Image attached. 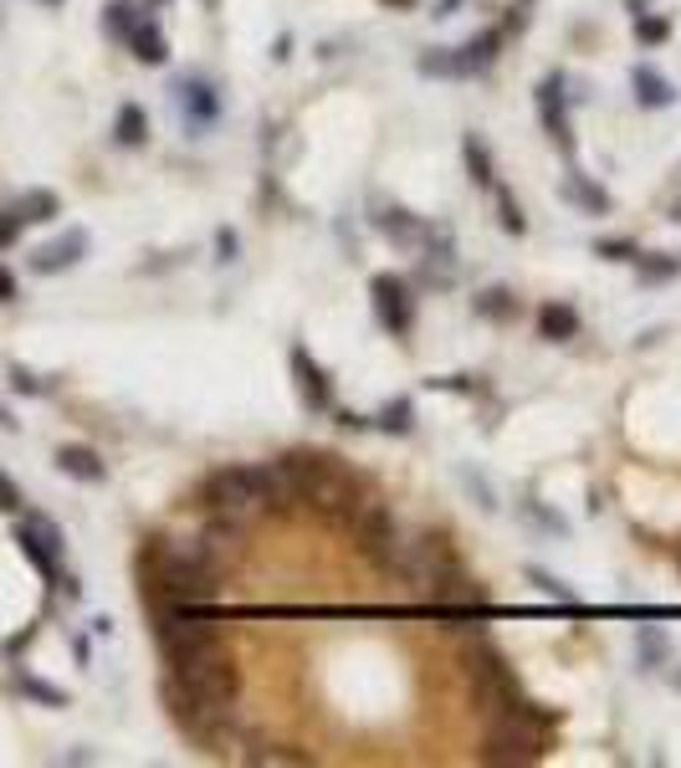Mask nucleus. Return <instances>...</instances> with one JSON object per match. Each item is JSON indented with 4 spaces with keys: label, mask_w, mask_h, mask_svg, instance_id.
I'll use <instances>...</instances> for the list:
<instances>
[{
    "label": "nucleus",
    "mask_w": 681,
    "mask_h": 768,
    "mask_svg": "<svg viewBox=\"0 0 681 768\" xmlns=\"http://www.w3.org/2000/svg\"><path fill=\"white\" fill-rule=\"evenodd\" d=\"M15 231H21V221H15V210H0V246H11Z\"/></svg>",
    "instance_id": "nucleus-33"
},
{
    "label": "nucleus",
    "mask_w": 681,
    "mask_h": 768,
    "mask_svg": "<svg viewBox=\"0 0 681 768\" xmlns=\"http://www.w3.org/2000/svg\"><path fill=\"white\" fill-rule=\"evenodd\" d=\"M0 513H21V492H15V482L6 472H0Z\"/></svg>",
    "instance_id": "nucleus-31"
},
{
    "label": "nucleus",
    "mask_w": 681,
    "mask_h": 768,
    "mask_svg": "<svg viewBox=\"0 0 681 768\" xmlns=\"http://www.w3.org/2000/svg\"><path fill=\"white\" fill-rule=\"evenodd\" d=\"M349 533H354L359 553H364L370 563H380V569H395V563H400V528H395V517H389L380 503L359 507V517L349 523Z\"/></svg>",
    "instance_id": "nucleus-6"
},
{
    "label": "nucleus",
    "mask_w": 681,
    "mask_h": 768,
    "mask_svg": "<svg viewBox=\"0 0 681 768\" xmlns=\"http://www.w3.org/2000/svg\"><path fill=\"white\" fill-rule=\"evenodd\" d=\"M476 312H482V318H507V312H513V293L492 287V293L476 297Z\"/></svg>",
    "instance_id": "nucleus-25"
},
{
    "label": "nucleus",
    "mask_w": 681,
    "mask_h": 768,
    "mask_svg": "<svg viewBox=\"0 0 681 768\" xmlns=\"http://www.w3.org/2000/svg\"><path fill=\"white\" fill-rule=\"evenodd\" d=\"M395 6H415V0H395Z\"/></svg>",
    "instance_id": "nucleus-37"
},
{
    "label": "nucleus",
    "mask_w": 681,
    "mask_h": 768,
    "mask_svg": "<svg viewBox=\"0 0 681 768\" xmlns=\"http://www.w3.org/2000/svg\"><path fill=\"white\" fill-rule=\"evenodd\" d=\"M466 671H472V692H476V702H482L487 717L492 712H503V707H513V702H523L518 677L507 671V661L487 646V640H476V646L466 650Z\"/></svg>",
    "instance_id": "nucleus-5"
},
{
    "label": "nucleus",
    "mask_w": 681,
    "mask_h": 768,
    "mask_svg": "<svg viewBox=\"0 0 681 768\" xmlns=\"http://www.w3.org/2000/svg\"><path fill=\"white\" fill-rule=\"evenodd\" d=\"M129 46H134V57L149 62V67H160V62L169 57V46H164V31H160V26H149V21H139V26H134Z\"/></svg>",
    "instance_id": "nucleus-15"
},
{
    "label": "nucleus",
    "mask_w": 681,
    "mask_h": 768,
    "mask_svg": "<svg viewBox=\"0 0 681 768\" xmlns=\"http://www.w3.org/2000/svg\"><path fill=\"white\" fill-rule=\"evenodd\" d=\"M293 380H297L303 405H312V410H328V405H333V384H328V374L312 364L308 349H293Z\"/></svg>",
    "instance_id": "nucleus-11"
},
{
    "label": "nucleus",
    "mask_w": 681,
    "mask_h": 768,
    "mask_svg": "<svg viewBox=\"0 0 681 768\" xmlns=\"http://www.w3.org/2000/svg\"><path fill=\"white\" fill-rule=\"evenodd\" d=\"M538 119H543V133L569 154L574 149V133H569V108H563V77H543L538 83Z\"/></svg>",
    "instance_id": "nucleus-9"
},
{
    "label": "nucleus",
    "mask_w": 681,
    "mask_h": 768,
    "mask_svg": "<svg viewBox=\"0 0 681 768\" xmlns=\"http://www.w3.org/2000/svg\"><path fill=\"white\" fill-rule=\"evenodd\" d=\"M374 426L389 430V436H405V430H410V399H395V405H385V410L374 415Z\"/></svg>",
    "instance_id": "nucleus-23"
},
{
    "label": "nucleus",
    "mask_w": 681,
    "mask_h": 768,
    "mask_svg": "<svg viewBox=\"0 0 681 768\" xmlns=\"http://www.w3.org/2000/svg\"><path fill=\"white\" fill-rule=\"evenodd\" d=\"M630 83H636V103L640 108H671V98H677V92H671V83L656 73V67H636V77H630Z\"/></svg>",
    "instance_id": "nucleus-13"
},
{
    "label": "nucleus",
    "mask_w": 681,
    "mask_h": 768,
    "mask_svg": "<svg viewBox=\"0 0 681 768\" xmlns=\"http://www.w3.org/2000/svg\"><path fill=\"white\" fill-rule=\"evenodd\" d=\"M83 252H88V231H67V237L46 241L42 252H31V272H42V277H52V272H67V266L83 262Z\"/></svg>",
    "instance_id": "nucleus-10"
},
{
    "label": "nucleus",
    "mask_w": 681,
    "mask_h": 768,
    "mask_svg": "<svg viewBox=\"0 0 681 768\" xmlns=\"http://www.w3.org/2000/svg\"><path fill=\"white\" fill-rule=\"evenodd\" d=\"M144 133H149V123H144V108H119V144H144Z\"/></svg>",
    "instance_id": "nucleus-21"
},
{
    "label": "nucleus",
    "mask_w": 681,
    "mask_h": 768,
    "mask_svg": "<svg viewBox=\"0 0 681 768\" xmlns=\"http://www.w3.org/2000/svg\"><path fill=\"white\" fill-rule=\"evenodd\" d=\"M497 210H503V231H513V237H523V231H528L523 210L513 206V195H497Z\"/></svg>",
    "instance_id": "nucleus-29"
},
{
    "label": "nucleus",
    "mask_w": 681,
    "mask_h": 768,
    "mask_svg": "<svg viewBox=\"0 0 681 768\" xmlns=\"http://www.w3.org/2000/svg\"><path fill=\"white\" fill-rule=\"evenodd\" d=\"M15 544H21V553H26V559L36 563L46 579L57 574V559H62V533H57V523H46V517H26V523L15 528Z\"/></svg>",
    "instance_id": "nucleus-7"
},
{
    "label": "nucleus",
    "mask_w": 681,
    "mask_h": 768,
    "mask_svg": "<svg viewBox=\"0 0 681 768\" xmlns=\"http://www.w3.org/2000/svg\"><path fill=\"white\" fill-rule=\"evenodd\" d=\"M374 318L389 328V333H410L415 323V308H410V293H405L400 277H374Z\"/></svg>",
    "instance_id": "nucleus-8"
},
{
    "label": "nucleus",
    "mask_w": 681,
    "mask_h": 768,
    "mask_svg": "<svg viewBox=\"0 0 681 768\" xmlns=\"http://www.w3.org/2000/svg\"><path fill=\"white\" fill-rule=\"evenodd\" d=\"M282 467H287V476H293L297 507H312L318 517L339 523V528H349V523L359 517L364 497H359L354 476L343 472L333 457H323V451H293V457H282Z\"/></svg>",
    "instance_id": "nucleus-1"
},
{
    "label": "nucleus",
    "mask_w": 681,
    "mask_h": 768,
    "mask_svg": "<svg viewBox=\"0 0 681 768\" xmlns=\"http://www.w3.org/2000/svg\"><path fill=\"white\" fill-rule=\"evenodd\" d=\"M200 503L216 517H231V523L267 513V467H221V472H210L206 487H200Z\"/></svg>",
    "instance_id": "nucleus-4"
},
{
    "label": "nucleus",
    "mask_w": 681,
    "mask_h": 768,
    "mask_svg": "<svg viewBox=\"0 0 681 768\" xmlns=\"http://www.w3.org/2000/svg\"><path fill=\"white\" fill-rule=\"evenodd\" d=\"M46 6H62V0H46Z\"/></svg>",
    "instance_id": "nucleus-38"
},
{
    "label": "nucleus",
    "mask_w": 681,
    "mask_h": 768,
    "mask_svg": "<svg viewBox=\"0 0 681 768\" xmlns=\"http://www.w3.org/2000/svg\"><path fill=\"white\" fill-rule=\"evenodd\" d=\"M466 169H472V185H487L492 190V154H487V144L482 139H466Z\"/></svg>",
    "instance_id": "nucleus-20"
},
{
    "label": "nucleus",
    "mask_w": 681,
    "mask_h": 768,
    "mask_svg": "<svg viewBox=\"0 0 681 768\" xmlns=\"http://www.w3.org/2000/svg\"><path fill=\"white\" fill-rule=\"evenodd\" d=\"M0 426H15V420H6V410H0Z\"/></svg>",
    "instance_id": "nucleus-36"
},
{
    "label": "nucleus",
    "mask_w": 681,
    "mask_h": 768,
    "mask_svg": "<svg viewBox=\"0 0 681 768\" xmlns=\"http://www.w3.org/2000/svg\"><path fill=\"white\" fill-rule=\"evenodd\" d=\"M175 92H179V108H185L195 123H210V119H216V98H210L206 83H179Z\"/></svg>",
    "instance_id": "nucleus-17"
},
{
    "label": "nucleus",
    "mask_w": 681,
    "mask_h": 768,
    "mask_svg": "<svg viewBox=\"0 0 681 768\" xmlns=\"http://www.w3.org/2000/svg\"><path fill=\"white\" fill-rule=\"evenodd\" d=\"M103 26L113 31V36H123V42H129L139 21H134V11H129V6H123V0H119V6H108V11H103Z\"/></svg>",
    "instance_id": "nucleus-24"
},
{
    "label": "nucleus",
    "mask_w": 681,
    "mask_h": 768,
    "mask_svg": "<svg viewBox=\"0 0 681 768\" xmlns=\"http://www.w3.org/2000/svg\"><path fill=\"white\" fill-rule=\"evenodd\" d=\"M57 216V195L52 190H26L15 200V221L21 226H36V221H52Z\"/></svg>",
    "instance_id": "nucleus-16"
},
{
    "label": "nucleus",
    "mask_w": 681,
    "mask_h": 768,
    "mask_svg": "<svg viewBox=\"0 0 681 768\" xmlns=\"http://www.w3.org/2000/svg\"><path fill=\"white\" fill-rule=\"evenodd\" d=\"M57 467H62L67 476H77V482H103V476H108L103 457H98V451H88V446H62V451H57Z\"/></svg>",
    "instance_id": "nucleus-12"
},
{
    "label": "nucleus",
    "mask_w": 681,
    "mask_h": 768,
    "mask_svg": "<svg viewBox=\"0 0 681 768\" xmlns=\"http://www.w3.org/2000/svg\"><path fill=\"white\" fill-rule=\"evenodd\" d=\"M563 190H569V200H579L584 210H594V216H600V210H609V195L600 190V185H590L584 175H569V185H563Z\"/></svg>",
    "instance_id": "nucleus-19"
},
{
    "label": "nucleus",
    "mask_w": 681,
    "mask_h": 768,
    "mask_svg": "<svg viewBox=\"0 0 681 768\" xmlns=\"http://www.w3.org/2000/svg\"><path fill=\"white\" fill-rule=\"evenodd\" d=\"M374 226L385 231V237H395V241H420V221H415L410 210H385V216H374Z\"/></svg>",
    "instance_id": "nucleus-18"
},
{
    "label": "nucleus",
    "mask_w": 681,
    "mask_h": 768,
    "mask_svg": "<svg viewBox=\"0 0 681 768\" xmlns=\"http://www.w3.org/2000/svg\"><path fill=\"white\" fill-rule=\"evenodd\" d=\"M594 252L600 256H609V262H636V246H630V241H600V246H594Z\"/></svg>",
    "instance_id": "nucleus-30"
},
{
    "label": "nucleus",
    "mask_w": 681,
    "mask_h": 768,
    "mask_svg": "<svg viewBox=\"0 0 681 768\" xmlns=\"http://www.w3.org/2000/svg\"><path fill=\"white\" fill-rule=\"evenodd\" d=\"M164 687H169V692H179V696H190V702H237L241 671H237V661H231L226 640H216V646H206V650L175 656V661H169V681H164Z\"/></svg>",
    "instance_id": "nucleus-2"
},
{
    "label": "nucleus",
    "mask_w": 681,
    "mask_h": 768,
    "mask_svg": "<svg viewBox=\"0 0 681 768\" xmlns=\"http://www.w3.org/2000/svg\"><path fill=\"white\" fill-rule=\"evenodd\" d=\"M553 727V712H538L528 696L487 717V764H534L543 754V738Z\"/></svg>",
    "instance_id": "nucleus-3"
},
{
    "label": "nucleus",
    "mask_w": 681,
    "mask_h": 768,
    "mask_svg": "<svg viewBox=\"0 0 681 768\" xmlns=\"http://www.w3.org/2000/svg\"><path fill=\"white\" fill-rule=\"evenodd\" d=\"M15 687H21L26 696H36V702H46V707H62V702H67L57 687H46V681H36V677H15Z\"/></svg>",
    "instance_id": "nucleus-26"
},
{
    "label": "nucleus",
    "mask_w": 681,
    "mask_h": 768,
    "mask_svg": "<svg viewBox=\"0 0 681 768\" xmlns=\"http://www.w3.org/2000/svg\"><path fill=\"white\" fill-rule=\"evenodd\" d=\"M216 246H221V262H231V256H237V237H231V231H221V237H216Z\"/></svg>",
    "instance_id": "nucleus-34"
},
{
    "label": "nucleus",
    "mask_w": 681,
    "mask_h": 768,
    "mask_svg": "<svg viewBox=\"0 0 681 768\" xmlns=\"http://www.w3.org/2000/svg\"><path fill=\"white\" fill-rule=\"evenodd\" d=\"M534 584H538V590H543V594H548V600H563V605H574V600H579V594H574V590H569V584H563V579H553V574H543V569H534Z\"/></svg>",
    "instance_id": "nucleus-27"
},
{
    "label": "nucleus",
    "mask_w": 681,
    "mask_h": 768,
    "mask_svg": "<svg viewBox=\"0 0 681 768\" xmlns=\"http://www.w3.org/2000/svg\"><path fill=\"white\" fill-rule=\"evenodd\" d=\"M636 266H640V277L646 282H667V277H677L681 272V256H636Z\"/></svg>",
    "instance_id": "nucleus-22"
},
{
    "label": "nucleus",
    "mask_w": 681,
    "mask_h": 768,
    "mask_svg": "<svg viewBox=\"0 0 681 768\" xmlns=\"http://www.w3.org/2000/svg\"><path fill=\"white\" fill-rule=\"evenodd\" d=\"M11 384L21 390V395H42V380H36L31 370H11Z\"/></svg>",
    "instance_id": "nucleus-32"
},
{
    "label": "nucleus",
    "mask_w": 681,
    "mask_h": 768,
    "mask_svg": "<svg viewBox=\"0 0 681 768\" xmlns=\"http://www.w3.org/2000/svg\"><path fill=\"white\" fill-rule=\"evenodd\" d=\"M667 31H671V26L661 21V15H646V11L636 15V36H640V42H651V46H656V42H667Z\"/></svg>",
    "instance_id": "nucleus-28"
},
{
    "label": "nucleus",
    "mask_w": 681,
    "mask_h": 768,
    "mask_svg": "<svg viewBox=\"0 0 681 768\" xmlns=\"http://www.w3.org/2000/svg\"><path fill=\"white\" fill-rule=\"evenodd\" d=\"M11 297H15V277L0 266V303H11Z\"/></svg>",
    "instance_id": "nucleus-35"
},
{
    "label": "nucleus",
    "mask_w": 681,
    "mask_h": 768,
    "mask_svg": "<svg viewBox=\"0 0 681 768\" xmlns=\"http://www.w3.org/2000/svg\"><path fill=\"white\" fill-rule=\"evenodd\" d=\"M538 333H543V339H574L579 333V312L574 308H559V303H548L543 312H538Z\"/></svg>",
    "instance_id": "nucleus-14"
}]
</instances>
